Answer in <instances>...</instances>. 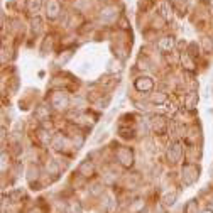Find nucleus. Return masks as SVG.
<instances>
[{
	"instance_id": "f257e3e1",
	"label": "nucleus",
	"mask_w": 213,
	"mask_h": 213,
	"mask_svg": "<svg viewBox=\"0 0 213 213\" xmlns=\"http://www.w3.org/2000/svg\"><path fill=\"white\" fill-rule=\"evenodd\" d=\"M142 80H144V78H139V81H137V88H139V90H144V88L151 90V88H152V81H151L149 78H146V81H142Z\"/></svg>"
},
{
	"instance_id": "20e7f679",
	"label": "nucleus",
	"mask_w": 213,
	"mask_h": 213,
	"mask_svg": "<svg viewBox=\"0 0 213 213\" xmlns=\"http://www.w3.org/2000/svg\"><path fill=\"white\" fill-rule=\"evenodd\" d=\"M173 46V41L171 42H168V41H162L161 44H159V48H162V49H169Z\"/></svg>"
},
{
	"instance_id": "7ed1b4c3",
	"label": "nucleus",
	"mask_w": 213,
	"mask_h": 213,
	"mask_svg": "<svg viewBox=\"0 0 213 213\" xmlns=\"http://www.w3.org/2000/svg\"><path fill=\"white\" fill-rule=\"evenodd\" d=\"M39 5H41V0H31V9H32V10H34V9L37 10Z\"/></svg>"
},
{
	"instance_id": "f03ea898",
	"label": "nucleus",
	"mask_w": 213,
	"mask_h": 213,
	"mask_svg": "<svg viewBox=\"0 0 213 213\" xmlns=\"http://www.w3.org/2000/svg\"><path fill=\"white\" fill-rule=\"evenodd\" d=\"M174 200H176V193L168 194V196L164 198V203H166V205H173V203H174Z\"/></svg>"
}]
</instances>
